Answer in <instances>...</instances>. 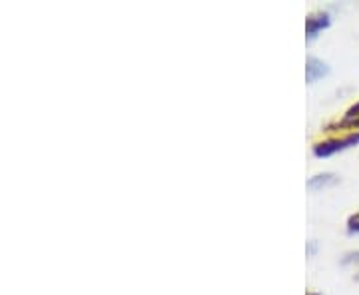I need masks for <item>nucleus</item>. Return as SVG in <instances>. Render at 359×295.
I'll list each match as a JSON object with an SVG mask.
<instances>
[{
    "instance_id": "f257e3e1",
    "label": "nucleus",
    "mask_w": 359,
    "mask_h": 295,
    "mask_svg": "<svg viewBox=\"0 0 359 295\" xmlns=\"http://www.w3.org/2000/svg\"><path fill=\"white\" fill-rule=\"evenodd\" d=\"M359 144V130L358 132H344V134H335L330 138H323V140H316L311 150L318 158H330V156L337 154V152H344L349 150L353 146Z\"/></svg>"
},
{
    "instance_id": "f03ea898",
    "label": "nucleus",
    "mask_w": 359,
    "mask_h": 295,
    "mask_svg": "<svg viewBox=\"0 0 359 295\" xmlns=\"http://www.w3.org/2000/svg\"><path fill=\"white\" fill-rule=\"evenodd\" d=\"M359 130V102H355L353 106H349L346 110V114L341 120L337 122H332L325 126V132H358Z\"/></svg>"
},
{
    "instance_id": "7ed1b4c3",
    "label": "nucleus",
    "mask_w": 359,
    "mask_h": 295,
    "mask_svg": "<svg viewBox=\"0 0 359 295\" xmlns=\"http://www.w3.org/2000/svg\"><path fill=\"white\" fill-rule=\"evenodd\" d=\"M330 26H332V16H330V13L316 11V13H311L306 18V36H308V40H313L320 34L321 30H325Z\"/></svg>"
},
{
    "instance_id": "20e7f679",
    "label": "nucleus",
    "mask_w": 359,
    "mask_h": 295,
    "mask_svg": "<svg viewBox=\"0 0 359 295\" xmlns=\"http://www.w3.org/2000/svg\"><path fill=\"white\" fill-rule=\"evenodd\" d=\"M327 74H330V66L320 58H316V56H309L308 62H306V78H308L309 84L318 82L320 78L327 76Z\"/></svg>"
},
{
    "instance_id": "39448f33",
    "label": "nucleus",
    "mask_w": 359,
    "mask_h": 295,
    "mask_svg": "<svg viewBox=\"0 0 359 295\" xmlns=\"http://www.w3.org/2000/svg\"><path fill=\"white\" fill-rule=\"evenodd\" d=\"M337 176L332 174V172H325V174H318L313 178L308 180V188L309 190H323V188H330V186H335L337 184Z\"/></svg>"
},
{
    "instance_id": "423d86ee",
    "label": "nucleus",
    "mask_w": 359,
    "mask_h": 295,
    "mask_svg": "<svg viewBox=\"0 0 359 295\" xmlns=\"http://www.w3.org/2000/svg\"><path fill=\"white\" fill-rule=\"evenodd\" d=\"M347 231H349V233H359V212L351 214V216L347 218Z\"/></svg>"
},
{
    "instance_id": "0eeeda50",
    "label": "nucleus",
    "mask_w": 359,
    "mask_h": 295,
    "mask_svg": "<svg viewBox=\"0 0 359 295\" xmlns=\"http://www.w3.org/2000/svg\"><path fill=\"white\" fill-rule=\"evenodd\" d=\"M344 263H359V252H351L344 257Z\"/></svg>"
},
{
    "instance_id": "6e6552de",
    "label": "nucleus",
    "mask_w": 359,
    "mask_h": 295,
    "mask_svg": "<svg viewBox=\"0 0 359 295\" xmlns=\"http://www.w3.org/2000/svg\"><path fill=\"white\" fill-rule=\"evenodd\" d=\"M306 295H321V294H318V291H308Z\"/></svg>"
}]
</instances>
